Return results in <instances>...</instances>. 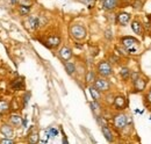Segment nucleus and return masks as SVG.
Returning a JSON list of instances; mask_svg holds the SVG:
<instances>
[{
	"label": "nucleus",
	"mask_w": 151,
	"mask_h": 144,
	"mask_svg": "<svg viewBox=\"0 0 151 144\" xmlns=\"http://www.w3.org/2000/svg\"><path fill=\"white\" fill-rule=\"evenodd\" d=\"M47 134H48V137H55L58 135V130L54 127H50L49 129H47Z\"/></svg>",
	"instance_id": "nucleus-21"
},
{
	"label": "nucleus",
	"mask_w": 151,
	"mask_h": 144,
	"mask_svg": "<svg viewBox=\"0 0 151 144\" xmlns=\"http://www.w3.org/2000/svg\"><path fill=\"white\" fill-rule=\"evenodd\" d=\"M47 43L49 44V47H51V48H56L57 45H59V43H60V38H59L58 36H51V37L48 38Z\"/></svg>",
	"instance_id": "nucleus-13"
},
{
	"label": "nucleus",
	"mask_w": 151,
	"mask_h": 144,
	"mask_svg": "<svg viewBox=\"0 0 151 144\" xmlns=\"http://www.w3.org/2000/svg\"><path fill=\"white\" fill-rule=\"evenodd\" d=\"M38 19L35 18V17H30L26 21V27L29 29V30H35L38 27Z\"/></svg>",
	"instance_id": "nucleus-7"
},
{
	"label": "nucleus",
	"mask_w": 151,
	"mask_h": 144,
	"mask_svg": "<svg viewBox=\"0 0 151 144\" xmlns=\"http://www.w3.org/2000/svg\"><path fill=\"white\" fill-rule=\"evenodd\" d=\"M132 28L136 34H141V33H142V24H141L138 21H134V22H132Z\"/></svg>",
	"instance_id": "nucleus-19"
},
{
	"label": "nucleus",
	"mask_w": 151,
	"mask_h": 144,
	"mask_svg": "<svg viewBox=\"0 0 151 144\" xmlns=\"http://www.w3.org/2000/svg\"><path fill=\"white\" fill-rule=\"evenodd\" d=\"M0 132L4 135L6 138H12L13 137V128L8 125H2L0 128Z\"/></svg>",
	"instance_id": "nucleus-6"
},
{
	"label": "nucleus",
	"mask_w": 151,
	"mask_h": 144,
	"mask_svg": "<svg viewBox=\"0 0 151 144\" xmlns=\"http://www.w3.org/2000/svg\"><path fill=\"white\" fill-rule=\"evenodd\" d=\"M9 121H11V123L13 125V126H20L21 123H22V117L20 116V115H12L11 117H9Z\"/></svg>",
	"instance_id": "nucleus-16"
},
{
	"label": "nucleus",
	"mask_w": 151,
	"mask_h": 144,
	"mask_svg": "<svg viewBox=\"0 0 151 144\" xmlns=\"http://www.w3.org/2000/svg\"><path fill=\"white\" fill-rule=\"evenodd\" d=\"M0 143L1 144H13L14 143V141H13V140H8V138H6V137H5L4 140H1V141H0Z\"/></svg>",
	"instance_id": "nucleus-26"
},
{
	"label": "nucleus",
	"mask_w": 151,
	"mask_h": 144,
	"mask_svg": "<svg viewBox=\"0 0 151 144\" xmlns=\"http://www.w3.org/2000/svg\"><path fill=\"white\" fill-rule=\"evenodd\" d=\"M98 72L102 77H109L112 74V66L108 62H101L98 65Z\"/></svg>",
	"instance_id": "nucleus-4"
},
{
	"label": "nucleus",
	"mask_w": 151,
	"mask_h": 144,
	"mask_svg": "<svg viewBox=\"0 0 151 144\" xmlns=\"http://www.w3.org/2000/svg\"><path fill=\"white\" fill-rule=\"evenodd\" d=\"M116 21H117L121 26H126V24H128V22L130 21V14H128V13H120V14H117Z\"/></svg>",
	"instance_id": "nucleus-8"
},
{
	"label": "nucleus",
	"mask_w": 151,
	"mask_h": 144,
	"mask_svg": "<svg viewBox=\"0 0 151 144\" xmlns=\"http://www.w3.org/2000/svg\"><path fill=\"white\" fill-rule=\"evenodd\" d=\"M145 85H147V83H145V80L142 79V78H137V79L134 80L135 90L138 91V92H141V91L144 90V89H145Z\"/></svg>",
	"instance_id": "nucleus-10"
},
{
	"label": "nucleus",
	"mask_w": 151,
	"mask_h": 144,
	"mask_svg": "<svg viewBox=\"0 0 151 144\" xmlns=\"http://www.w3.org/2000/svg\"><path fill=\"white\" fill-rule=\"evenodd\" d=\"M86 80H87V83H91V81L95 80V76L92 71H90L88 73H87V76H86Z\"/></svg>",
	"instance_id": "nucleus-25"
},
{
	"label": "nucleus",
	"mask_w": 151,
	"mask_h": 144,
	"mask_svg": "<svg viewBox=\"0 0 151 144\" xmlns=\"http://www.w3.org/2000/svg\"><path fill=\"white\" fill-rule=\"evenodd\" d=\"M80 2H83V4H85V5H90V2H91V0H79Z\"/></svg>",
	"instance_id": "nucleus-27"
},
{
	"label": "nucleus",
	"mask_w": 151,
	"mask_h": 144,
	"mask_svg": "<svg viewBox=\"0 0 151 144\" xmlns=\"http://www.w3.org/2000/svg\"><path fill=\"white\" fill-rule=\"evenodd\" d=\"M114 105H115V107L117 108V109H123V108L126 107L127 102H126V99L120 95V96H116V98H115Z\"/></svg>",
	"instance_id": "nucleus-11"
},
{
	"label": "nucleus",
	"mask_w": 151,
	"mask_h": 144,
	"mask_svg": "<svg viewBox=\"0 0 151 144\" xmlns=\"http://www.w3.org/2000/svg\"><path fill=\"white\" fill-rule=\"evenodd\" d=\"M127 122H128V116H126L124 114H117L114 116L113 123L114 127L116 129H122L127 126Z\"/></svg>",
	"instance_id": "nucleus-3"
},
{
	"label": "nucleus",
	"mask_w": 151,
	"mask_h": 144,
	"mask_svg": "<svg viewBox=\"0 0 151 144\" xmlns=\"http://www.w3.org/2000/svg\"><path fill=\"white\" fill-rule=\"evenodd\" d=\"M29 11H30L29 6H24V5L19 6V13L21 15H28L29 14Z\"/></svg>",
	"instance_id": "nucleus-20"
},
{
	"label": "nucleus",
	"mask_w": 151,
	"mask_h": 144,
	"mask_svg": "<svg viewBox=\"0 0 151 144\" xmlns=\"http://www.w3.org/2000/svg\"><path fill=\"white\" fill-rule=\"evenodd\" d=\"M91 108H92V110L94 112L95 114H98V113L100 112V105L98 104V101H93V102H91Z\"/></svg>",
	"instance_id": "nucleus-23"
},
{
	"label": "nucleus",
	"mask_w": 151,
	"mask_h": 144,
	"mask_svg": "<svg viewBox=\"0 0 151 144\" xmlns=\"http://www.w3.org/2000/svg\"><path fill=\"white\" fill-rule=\"evenodd\" d=\"M117 5V0H104V8L105 9H113Z\"/></svg>",
	"instance_id": "nucleus-14"
},
{
	"label": "nucleus",
	"mask_w": 151,
	"mask_h": 144,
	"mask_svg": "<svg viewBox=\"0 0 151 144\" xmlns=\"http://www.w3.org/2000/svg\"><path fill=\"white\" fill-rule=\"evenodd\" d=\"M70 34L72 37H75L76 40H83L86 37V29L81 24H73L70 28Z\"/></svg>",
	"instance_id": "nucleus-2"
},
{
	"label": "nucleus",
	"mask_w": 151,
	"mask_h": 144,
	"mask_svg": "<svg viewBox=\"0 0 151 144\" xmlns=\"http://www.w3.org/2000/svg\"><path fill=\"white\" fill-rule=\"evenodd\" d=\"M90 93H91L92 99H93L94 101H99V100H100V98H101V95H100V91L96 90L94 86H91V87H90Z\"/></svg>",
	"instance_id": "nucleus-15"
},
{
	"label": "nucleus",
	"mask_w": 151,
	"mask_h": 144,
	"mask_svg": "<svg viewBox=\"0 0 151 144\" xmlns=\"http://www.w3.org/2000/svg\"><path fill=\"white\" fill-rule=\"evenodd\" d=\"M37 142H38V134L37 132L30 134V136H29V143H37Z\"/></svg>",
	"instance_id": "nucleus-24"
},
{
	"label": "nucleus",
	"mask_w": 151,
	"mask_h": 144,
	"mask_svg": "<svg viewBox=\"0 0 151 144\" xmlns=\"http://www.w3.org/2000/svg\"><path fill=\"white\" fill-rule=\"evenodd\" d=\"M101 130H102V134H104V136L106 137V140H107L108 142H112V141H113V134H112L111 129L106 126V125H102Z\"/></svg>",
	"instance_id": "nucleus-12"
},
{
	"label": "nucleus",
	"mask_w": 151,
	"mask_h": 144,
	"mask_svg": "<svg viewBox=\"0 0 151 144\" xmlns=\"http://www.w3.org/2000/svg\"><path fill=\"white\" fill-rule=\"evenodd\" d=\"M147 99H148V102H149V104H151V91L149 92V94L147 95Z\"/></svg>",
	"instance_id": "nucleus-28"
},
{
	"label": "nucleus",
	"mask_w": 151,
	"mask_h": 144,
	"mask_svg": "<svg viewBox=\"0 0 151 144\" xmlns=\"http://www.w3.org/2000/svg\"><path fill=\"white\" fill-rule=\"evenodd\" d=\"M122 44L126 48V50L130 54H136L139 49V42L135 40L134 37H124L122 38Z\"/></svg>",
	"instance_id": "nucleus-1"
},
{
	"label": "nucleus",
	"mask_w": 151,
	"mask_h": 144,
	"mask_svg": "<svg viewBox=\"0 0 151 144\" xmlns=\"http://www.w3.org/2000/svg\"><path fill=\"white\" fill-rule=\"evenodd\" d=\"M121 77H122L124 80L130 77V71H129L128 68H122V69H121Z\"/></svg>",
	"instance_id": "nucleus-22"
},
{
	"label": "nucleus",
	"mask_w": 151,
	"mask_h": 144,
	"mask_svg": "<svg viewBox=\"0 0 151 144\" xmlns=\"http://www.w3.org/2000/svg\"><path fill=\"white\" fill-rule=\"evenodd\" d=\"M106 36H107L108 38H111V37H112V33H109V30H108V32H106Z\"/></svg>",
	"instance_id": "nucleus-29"
},
{
	"label": "nucleus",
	"mask_w": 151,
	"mask_h": 144,
	"mask_svg": "<svg viewBox=\"0 0 151 144\" xmlns=\"http://www.w3.org/2000/svg\"><path fill=\"white\" fill-rule=\"evenodd\" d=\"M109 83L105 79H95L94 80V87L96 90L101 91V92H105V91L109 90Z\"/></svg>",
	"instance_id": "nucleus-5"
},
{
	"label": "nucleus",
	"mask_w": 151,
	"mask_h": 144,
	"mask_svg": "<svg viewBox=\"0 0 151 144\" xmlns=\"http://www.w3.org/2000/svg\"><path fill=\"white\" fill-rule=\"evenodd\" d=\"M102 1H104V0H102Z\"/></svg>",
	"instance_id": "nucleus-30"
},
{
	"label": "nucleus",
	"mask_w": 151,
	"mask_h": 144,
	"mask_svg": "<svg viewBox=\"0 0 151 144\" xmlns=\"http://www.w3.org/2000/svg\"><path fill=\"white\" fill-rule=\"evenodd\" d=\"M59 57H60L63 60H69V59L72 57V51H71V49L68 48V47L62 48L60 51H59Z\"/></svg>",
	"instance_id": "nucleus-9"
},
{
	"label": "nucleus",
	"mask_w": 151,
	"mask_h": 144,
	"mask_svg": "<svg viewBox=\"0 0 151 144\" xmlns=\"http://www.w3.org/2000/svg\"><path fill=\"white\" fill-rule=\"evenodd\" d=\"M9 110V105L7 101L0 100V114H6Z\"/></svg>",
	"instance_id": "nucleus-17"
},
{
	"label": "nucleus",
	"mask_w": 151,
	"mask_h": 144,
	"mask_svg": "<svg viewBox=\"0 0 151 144\" xmlns=\"http://www.w3.org/2000/svg\"><path fill=\"white\" fill-rule=\"evenodd\" d=\"M64 66H65V70L69 74H73L76 71V68H75V64L71 63V62H65L64 63Z\"/></svg>",
	"instance_id": "nucleus-18"
}]
</instances>
